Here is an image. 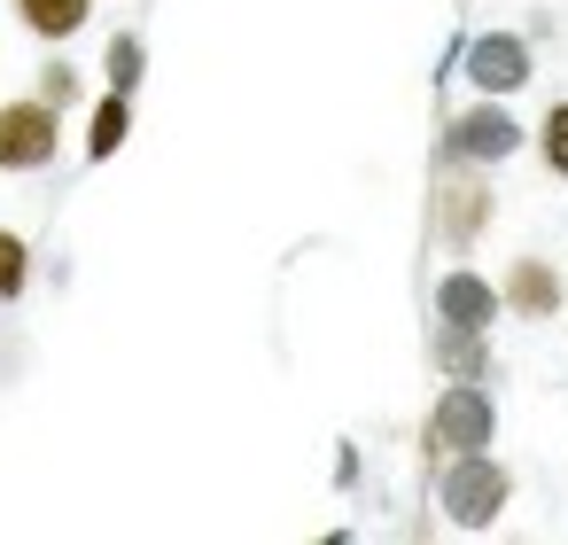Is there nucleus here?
<instances>
[{
	"label": "nucleus",
	"mask_w": 568,
	"mask_h": 545,
	"mask_svg": "<svg viewBox=\"0 0 568 545\" xmlns=\"http://www.w3.org/2000/svg\"><path fill=\"white\" fill-rule=\"evenodd\" d=\"M102 71H110V87H118V94H133V87H141V71H149L141 32H118V40H110V55H102Z\"/></svg>",
	"instance_id": "obj_13"
},
{
	"label": "nucleus",
	"mask_w": 568,
	"mask_h": 545,
	"mask_svg": "<svg viewBox=\"0 0 568 545\" xmlns=\"http://www.w3.org/2000/svg\"><path fill=\"white\" fill-rule=\"evenodd\" d=\"M537 157H545L552 180H568V102L545 110V125H537Z\"/></svg>",
	"instance_id": "obj_15"
},
{
	"label": "nucleus",
	"mask_w": 568,
	"mask_h": 545,
	"mask_svg": "<svg viewBox=\"0 0 568 545\" xmlns=\"http://www.w3.org/2000/svg\"><path fill=\"white\" fill-rule=\"evenodd\" d=\"M32 289V242L17 226H0V304H17Z\"/></svg>",
	"instance_id": "obj_12"
},
{
	"label": "nucleus",
	"mask_w": 568,
	"mask_h": 545,
	"mask_svg": "<svg viewBox=\"0 0 568 545\" xmlns=\"http://www.w3.org/2000/svg\"><path fill=\"white\" fill-rule=\"evenodd\" d=\"M467 79H475L483 94H514V87L529 79V48H521L514 32H483V40L467 48Z\"/></svg>",
	"instance_id": "obj_6"
},
{
	"label": "nucleus",
	"mask_w": 568,
	"mask_h": 545,
	"mask_svg": "<svg viewBox=\"0 0 568 545\" xmlns=\"http://www.w3.org/2000/svg\"><path fill=\"white\" fill-rule=\"evenodd\" d=\"M436 366H444L452 382H483V374H490L483 327H444V335H436Z\"/></svg>",
	"instance_id": "obj_11"
},
{
	"label": "nucleus",
	"mask_w": 568,
	"mask_h": 545,
	"mask_svg": "<svg viewBox=\"0 0 568 545\" xmlns=\"http://www.w3.org/2000/svg\"><path fill=\"white\" fill-rule=\"evenodd\" d=\"M9 17L40 40V48H63L94 24V0H9Z\"/></svg>",
	"instance_id": "obj_8"
},
{
	"label": "nucleus",
	"mask_w": 568,
	"mask_h": 545,
	"mask_svg": "<svg viewBox=\"0 0 568 545\" xmlns=\"http://www.w3.org/2000/svg\"><path fill=\"white\" fill-rule=\"evenodd\" d=\"M63 157V110L48 94L0 102V172H48Z\"/></svg>",
	"instance_id": "obj_1"
},
{
	"label": "nucleus",
	"mask_w": 568,
	"mask_h": 545,
	"mask_svg": "<svg viewBox=\"0 0 568 545\" xmlns=\"http://www.w3.org/2000/svg\"><path fill=\"white\" fill-rule=\"evenodd\" d=\"M506 491H514V475H506L490 452H452L444 514H452L459 529H490V522H498V506H506Z\"/></svg>",
	"instance_id": "obj_2"
},
{
	"label": "nucleus",
	"mask_w": 568,
	"mask_h": 545,
	"mask_svg": "<svg viewBox=\"0 0 568 545\" xmlns=\"http://www.w3.org/2000/svg\"><path fill=\"white\" fill-rule=\"evenodd\" d=\"M521 149V125L506 118V110H467V118H452V133H444V157L452 164H498V157H514Z\"/></svg>",
	"instance_id": "obj_5"
},
{
	"label": "nucleus",
	"mask_w": 568,
	"mask_h": 545,
	"mask_svg": "<svg viewBox=\"0 0 568 545\" xmlns=\"http://www.w3.org/2000/svg\"><path fill=\"white\" fill-rule=\"evenodd\" d=\"M498 304H506V289H490L483 273H444L436 281V320L444 327H490Z\"/></svg>",
	"instance_id": "obj_7"
},
{
	"label": "nucleus",
	"mask_w": 568,
	"mask_h": 545,
	"mask_svg": "<svg viewBox=\"0 0 568 545\" xmlns=\"http://www.w3.org/2000/svg\"><path fill=\"white\" fill-rule=\"evenodd\" d=\"M506 312L514 320H552L560 312V273L545 258H514L506 265Z\"/></svg>",
	"instance_id": "obj_9"
},
{
	"label": "nucleus",
	"mask_w": 568,
	"mask_h": 545,
	"mask_svg": "<svg viewBox=\"0 0 568 545\" xmlns=\"http://www.w3.org/2000/svg\"><path fill=\"white\" fill-rule=\"evenodd\" d=\"M428 226L444 250H475V234L490 226V180L483 172H452L436 195H428Z\"/></svg>",
	"instance_id": "obj_4"
},
{
	"label": "nucleus",
	"mask_w": 568,
	"mask_h": 545,
	"mask_svg": "<svg viewBox=\"0 0 568 545\" xmlns=\"http://www.w3.org/2000/svg\"><path fill=\"white\" fill-rule=\"evenodd\" d=\"M32 94H48L55 110H71V102H87V71H79V63H63V55H48V63H40V79H32Z\"/></svg>",
	"instance_id": "obj_14"
},
{
	"label": "nucleus",
	"mask_w": 568,
	"mask_h": 545,
	"mask_svg": "<svg viewBox=\"0 0 568 545\" xmlns=\"http://www.w3.org/2000/svg\"><path fill=\"white\" fill-rule=\"evenodd\" d=\"M490 390L475 382H452L436 405H428V452H490Z\"/></svg>",
	"instance_id": "obj_3"
},
{
	"label": "nucleus",
	"mask_w": 568,
	"mask_h": 545,
	"mask_svg": "<svg viewBox=\"0 0 568 545\" xmlns=\"http://www.w3.org/2000/svg\"><path fill=\"white\" fill-rule=\"evenodd\" d=\"M125 133H133V94H118V87H110V94L94 102V118H87V157H94V164H110V157L125 149Z\"/></svg>",
	"instance_id": "obj_10"
}]
</instances>
